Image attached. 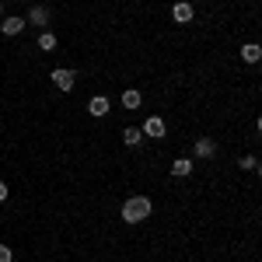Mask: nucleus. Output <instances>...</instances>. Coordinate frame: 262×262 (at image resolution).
Masks as SVG:
<instances>
[{"label":"nucleus","mask_w":262,"mask_h":262,"mask_svg":"<svg viewBox=\"0 0 262 262\" xmlns=\"http://www.w3.org/2000/svg\"><path fill=\"white\" fill-rule=\"evenodd\" d=\"M213 154H217V140L213 137H200V140L192 143V158L196 161H210Z\"/></svg>","instance_id":"nucleus-5"},{"label":"nucleus","mask_w":262,"mask_h":262,"mask_svg":"<svg viewBox=\"0 0 262 262\" xmlns=\"http://www.w3.org/2000/svg\"><path fill=\"white\" fill-rule=\"evenodd\" d=\"M242 60H245V63H259V60H262V46H259V42H248V46H242Z\"/></svg>","instance_id":"nucleus-12"},{"label":"nucleus","mask_w":262,"mask_h":262,"mask_svg":"<svg viewBox=\"0 0 262 262\" xmlns=\"http://www.w3.org/2000/svg\"><path fill=\"white\" fill-rule=\"evenodd\" d=\"M150 210H154V203L147 200V196H129V200L122 203L119 217H122L126 224H143L147 217H150Z\"/></svg>","instance_id":"nucleus-1"},{"label":"nucleus","mask_w":262,"mask_h":262,"mask_svg":"<svg viewBox=\"0 0 262 262\" xmlns=\"http://www.w3.org/2000/svg\"><path fill=\"white\" fill-rule=\"evenodd\" d=\"M140 133H143V137H150V140H164V137H168V126H164L161 116H150V119L140 126Z\"/></svg>","instance_id":"nucleus-4"},{"label":"nucleus","mask_w":262,"mask_h":262,"mask_svg":"<svg viewBox=\"0 0 262 262\" xmlns=\"http://www.w3.org/2000/svg\"><path fill=\"white\" fill-rule=\"evenodd\" d=\"M108 108H112V101L105 98V95H95V98L88 101V112H91V116H98V119H101V116H108Z\"/></svg>","instance_id":"nucleus-8"},{"label":"nucleus","mask_w":262,"mask_h":262,"mask_svg":"<svg viewBox=\"0 0 262 262\" xmlns=\"http://www.w3.org/2000/svg\"><path fill=\"white\" fill-rule=\"evenodd\" d=\"M7 200V185H4V182H0V203Z\"/></svg>","instance_id":"nucleus-16"},{"label":"nucleus","mask_w":262,"mask_h":262,"mask_svg":"<svg viewBox=\"0 0 262 262\" xmlns=\"http://www.w3.org/2000/svg\"><path fill=\"white\" fill-rule=\"evenodd\" d=\"M140 140H143L140 126H126V129H122V143H126V147H140Z\"/></svg>","instance_id":"nucleus-13"},{"label":"nucleus","mask_w":262,"mask_h":262,"mask_svg":"<svg viewBox=\"0 0 262 262\" xmlns=\"http://www.w3.org/2000/svg\"><path fill=\"white\" fill-rule=\"evenodd\" d=\"M171 18L179 21V25H189V21L196 18V11H192V4H189V0H179V4L171 7Z\"/></svg>","instance_id":"nucleus-6"},{"label":"nucleus","mask_w":262,"mask_h":262,"mask_svg":"<svg viewBox=\"0 0 262 262\" xmlns=\"http://www.w3.org/2000/svg\"><path fill=\"white\" fill-rule=\"evenodd\" d=\"M35 49H42V53H53V49H56V35H53L49 28H42L39 39H35Z\"/></svg>","instance_id":"nucleus-11"},{"label":"nucleus","mask_w":262,"mask_h":262,"mask_svg":"<svg viewBox=\"0 0 262 262\" xmlns=\"http://www.w3.org/2000/svg\"><path fill=\"white\" fill-rule=\"evenodd\" d=\"M245 168V171H259V158H255V154H245L242 161H238Z\"/></svg>","instance_id":"nucleus-14"},{"label":"nucleus","mask_w":262,"mask_h":262,"mask_svg":"<svg viewBox=\"0 0 262 262\" xmlns=\"http://www.w3.org/2000/svg\"><path fill=\"white\" fill-rule=\"evenodd\" d=\"M0 32H4V35H21V32H25V18H18V14H14V18H4L0 21Z\"/></svg>","instance_id":"nucleus-9"},{"label":"nucleus","mask_w":262,"mask_h":262,"mask_svg":"<svg viewBox=\"0 0 262 262\" xmlns=\"http://www.w3.org/2000/svg\"><path fill=\"white\" fill-rule=\"evenodd\" d=\"M49 81L56 84V91H74V88H77V74H74L70 67H56V70L49 74Z\"/></svg>","instance_id":"nucleus-2"},{"label":"nucleus","mask_w":262,"mask_h":262,"mask_svg":"<svg viewBox=\"0 0 262 262\" xmlns=\"http://www.w3.org/2000/svg\"><path fill=\"white\" fill-rule=\"evenodd\" d=\"M192 158H179V161H171V175H175V179H189V175H192Z\"/></svg>","instance_id":"nucleus-10"},{"label":"nucleus","mask_w":262,"mask_h":262,"mask_svg":"<svg viewBox=\"0 0 262 262\" xmlns=\"http://www.w3.org/2000/svg\"><path fill=\"white\" fill-rule=\"evenodd\" d=\"M49 18H53V11H49L46 4H32V11L25 14V25H35V28H49Z\"/></svg>","instance_id":"nucleus-3"},{"label":"nucleus","mask_w":262,"mask_h":262,"mask_svg":"<svg viewBox=\"0 0 262 262\" xmlns=\"http://www.w3.org/2000/svg\"><path fill=\"white\" fill-rule=\"evenodd\" d=\"M119 101H122V108H126V112H137V108H140V101H143V95L137 91V88H126Z\"/></svg>","instance_id":"nucleus-7"},{"label":"nucleus","mask_w":262,"mask_h":262,"mask_svg":"<svg viewBox=\"0 0 262 262\" xmlns=\"http://www.w3.org/2000/svg\"><path fill=\"white\" fill-rule=\"evenodd\" d=\"M14 259V252H11V245H0V262H11Z\"/></svg>","instance_id":"nucleus-15"}]
</instances>
